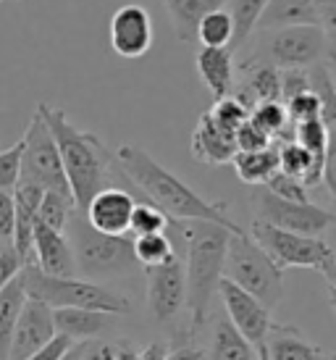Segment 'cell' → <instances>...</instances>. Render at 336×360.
<instances>
[{
	"label": "cell",
	"instance_id": "6da1fadb",
	"mask_svg": "<svg viewBox=\"0 0 336 360\" xmlns=\"http://www.w3.org/2000/svg\"><path fill=\"white\" fill-rule=\"evenodd\" d=\"M113 176L110 184H119L134 195V200H148L160 208L171 221H210L228 229L231 234H242V226L228 216V205L224 200H208L187 181L179 179L174 171L153 158L145 148L134 142H124L113 155Z\"/></svg>",
	"mask_w": 336,
	"mask_h": 360
},
{
	"label": "cell",
	"instance_id": "7a4b0ae2",
	"mask_svg": "<svg viewBox=\"0 0 336 360\" xmlns=\"http://www.w3.org/2000/svg\"><path fill=\"white\" fill-rule=\"evenodd\" d=\"M166 234L184 266L187 326L189 337L195 340L210 319V305L224 276V255L231 231L210 221H168Z\"/></svg>",
	"mask_w": 336,
	"mask_h": 360
},
{
	"label": "cell",
	"instance_id": "3957f363",
	"mask_svg": "<svg viewBox=\"0 0 336 360\" xmlns=\"http://www.w3.org/2000/svg\"><path fill=\"white\" fill-rule=\"evenodd\" d=\"M37 113L48 124L50 134L56 140L74 208L84 210V205L103 187H110V176H113V163L116 160H113L110 150L105 148V142L100 140L98 134L74 127L69 116H66V110L53 108L48 103H40Z\"/></svg>",
	"mask_w": 336,
	"mask_h": 360
},
{
	"label": "cell",
	"instance_id": "277c9868",
	"mask_svg": "<svg viewBox=\"0 0 336 360\" xmlns=\"http://www.w3.org/2000/svg\"><path fill=\"white\" fill-rule=\"evenodd\" d=\"M66 240L71 245L77 276L87 281H105V279H127L139 271V263L131 250V240L103 234L92 229L84 219L82 208H71L66 221Z\"/></svg>",
	"mask_w": 336,
	"mask_h": 360
},
{
	"label": "cell",
	"instance_id": "5b68a950",
	"mask_svg": "<svg viewBox=\"0 0 336 360\" xmlns=\"http://www.w3.org/2000/svg\"><path fill=\"white\" fill-rule=\"evenodd\" d=\"M19 276L27 297L45 302L50 310L82 308L110 313V316H127L134 308L129 295H121V292L108 290L98 281H87L79 276H48L34 263L21 266Z\"/></svg>",
	"mask_w": 336,
	"mask_h": 360
},
{
	"label": "cell",
	"instance_id": "8992f818",
	"mask_svg": "<svg viewBox=\"0 0 336 360\" xmlns=\"http://www.w3.org/2000/svg\"><path fill=\"white\" fill-rule=\"evenodd\" d=\"M224 279L252 295L268 310H276L284 300V269H278L268 252L247 231L231 234L224 255Z\"/></svg>",
	"mask_w": 336,
	"mask_h": 360
},
{
	"label": "cell",
	"instance_id": "52a82bcc",
	"mask_svg": "<svg viewBox=\"0 0 336 360\" xmlns=\"http://www.w3.org/2000/svg\"><path fill=\"white\" fill-rule=\"evenodd\" d=\"M250 237L268 252V258L276 263L278 269H313L326 279L328 295L334 300L336 284V252L326 240L321 237H307V234H295V231H281L271 224L255 221L250 224Z\"/></svg>",
	"mask_w": 336,
	"mask_h": 360
},
{
	"label": "cell",
	"instance_id": "ba28073f",
	"mask_svg": "<svg viewBox=\"0 0 336 360\" xmlns=\"http://www.w3.org/2000/svg\"><path fill=\"white\" fill-rule=\"evenodd\" d=\"M250 58L266 60L276 69H310L323 58H334V45L321 27H281L260 32L255 56Z\"/></svg>",
	"mask_w": 336,
	"mask_h": 360
},
{
	"label": "cell",
	"instance_id": "9c48e42d",
	"mask_svg": "<svg viewBox=\"0 0 336 360\" xmlns=\"http://www.w3.org/2000/svg\"><path fill=\"white\" fill-rule=\"evenodd\" d=\"M19 181L34 184V187H40L45 192H60V195H69L71 198L56 140H53L48 124L42 121L37 110H34L30 127H27L24 137H21Z\"/></svg>",
	"mask_w": 336,
	"mask_h": 360
},
{
	"label": "cell",
	"instance_id": "30bf717a",
	"mask_svg": "<svg viewBox=\"0 0 336 360\" xmlns=\"http://www.w3.org/2000/svg\"><path fill=\"white\" fill-rule=\"evenodd\" d=\"M250 205H252V219L271 224L281 231H295L307 237H321L328 226H334V210L321 208L316 202H292L278 198L268 190L266 184H257L250 192Z\"/></svg>",
	"mask_w": 336,
	"mask_h": 360
},
{
	"label": "cell",
	"instance_id": "8fae6325",
	"mask_svg": "<svg viewBox=\"0 0 336 360\" xmlns=\"http://www.w3.org/2000/svg\"><path fill=\"white\" fill-rule=\"evenodd\" d=\"M142 271H145V287H148L150 316L160 326H174L187 313V281H184L181 260L174 258L163 266Z\"/></svg>",
	"mask_w": 336,
	"mask_h": 360
},
{
	"label": "cell",
	"instance_id": "7c38bea8",
	"mask_svg": "<svg viewBox=\"0 0 336 360\" xmlns=\"http://www.w3.org/2000/svg\"><path fill=\"white\" fill-rule=\"evenodd\" d=\"M216 292L221 295L224 316L228 319V323H231V326H234L252 347L260 350L268 329L273 326L271 310H268L263 302H257L252 295H247L245 290H239L237 284H231L228 279H224V276H221V281H218Z\"/></svg>",
	"mask_w": 336,
	"mask_h": 360
},
{
	"label": "cell",
	"instance_id": "4fadbf2b",
	"mask_svg": "<svg viewBox=\"0 0 336 360\" xmlns=\"http://www.w3.org/2000/svg\"><path fill=\"white\" fill-rule=\"evenodd\" d=\"M153 37H155V30H153L150 11H145L137 3H127L110 16L108 40L113 53L121 58L137 60L148 56L153 48Z\"/></svg>",
	"mask_w": 336,
	"mask_h": 360
},
{
	"label": "cell",
	"instance_id": "5bb4252c",
	"mask_svg": "<svg viewBox=\"0 0 336 360\" xmlns=\"http://www.w3.org/2000/svg\"><path fill=\"white\" fill-rule=\"evenodd\" d=\"M53 337H56L53 310H50L45 302L27 297L24 305H21L13 337H11L8 360H27L30 355L40 352Z\"/></svg>",
	"mask_w": 336,
	"mask_h": 360
},
{
	"label": "cell",
	"instance_id": "9a60e30c",
	"mask_svg": "<svg viewBox=\"0 0 336 360\" xmlns=\"http://www.w3.org/2000/svg\"><path fill=\"white\" fill-rule=\"evenodd\" d=\"M134 195L119 184H110L92 198L84 205V219L92 229L103 231V234H113V237H124L129 231V219H131V208H134Z\"/></svg>",
	"mask_w": 336,
	"mask_h": 360
},
{
	"label": "cell",
	"instance_id": "2e32d148",
	"mask_svg": "<svg viewBox=\"0 0 336 360\" xmlns=\"http://www.w3.org/2000/svg\"><path fill=\"white\" fill-rule=\"evenodd\" d=\"M32 263L48 276H77L66 234L50 229L40 221H34V229H32Z\"/></svg>",
	"mask_w": 336,
	"mask_h": 360
},
{
	"label": "cell",
	"instance_id": "e0dca14e",
	"mask_svg": "<svg viewBox=\"0 0 336 360\" xmlns=\"http://www.w3.org/2000/svg\"><path fill=\"white\" fill-rule=\"evenodd\" d=\"M260 352L266 360H334L331 352L307 340L302 329L289 323H276V321L268 329Z\"/></svg>",
	"mask_w": 336,
	"mask_h": 360
},
{
	"label": "cell",
	"instance_id": "ac0fdd59",
	"mask_svg": "<svg viewBox=\"0 0 336 360\" xmlns=\"http://www.w3.org/2000/svg\"><path fill=\"white\" fill-rule=\"evenodd\" d=\"M189 150H192L195 160L205 163V166H226L237 155L234 131H226L224 127H218L216 121L210 119L208 110H205L200 116L192 137H189Z\"/></svg>",
	"mask_w": 336,
	"mask_h": 360
},
{
	"label": "cell",
	"instance_id": "d6986e66",
	"mask_svg": "<svg viewBox=\"0 0 336 360\" xmlns=\"http://www.w3.org/2000/svg\"><path fill=\"white\" fill-rule=\"evenodd\" d=\"M278 74H281V69L271 66V63H266V60L247 58L245 63H242V82L234 84L231 95L239 98L247 108H252L255 103L281 101Z\"/></svg>",
	"mask_w": 336,
	"mask_h": 360
},
{
	"label": "cell",
	"instance_id": "ffe728a7",
	"mask_svg": "<svg viewBox=\"0 0 336 360\" xmlns=\"http://www.w3.org/2000/svg\"><path fill=\"white\" fill-rule=\"evenodd\" d=\"M195 66H198L202 84L208 87V92L216 101L231 95L234 84H237V71H234V53L228 48H202L200 45Z\"/></svg>",
	"mask_w": 336,
	"mask_h": 360
},
{
	"label": "cell",
	"instance_id": "44dd1931",
	"mask_svg": "<svg viewBox=\"0 0 336 360\" xmlns=\"http://www.w3.org/2000/svg\"><path fill=\"white\" fill-rule=\"evenodd\" d=\"M113 316L100 310H82V308H58L53 310V326L56 334L66 337L71 342H98L110 329Z\"/></svg>",
	"mask_w": 336,
	"mask_h": 360
},
{
	"label": "cell",
	"instance_id": "7402d4cb",
	"mask_svg": "<svg viewBox=\"0 0 336 360\" xmlns=\"http://www.w3.org/2000/svg\"><path fill=\"white\" fill-rule=\"evenodd\" d=\"M210 323V319H208ZM205 360H260V350L252 347L242 334H239L224 313L213 316L208 334V347L202 350Z\"/></svg>",
	"mask_w": 336,
	"mask_h": 360
},
{
	"label": "cell",
	"instance_id": "603a6c76",
	"mask_svg": "<svg viewBox=\"0 0 336 360\" xmlns=\"http://www.w3.org/2000/svg\"><path fill=\"white\" fill-rule=\"evenodd\" d=\"M281 27H318V0H268L255 32Z\"/></svg>",
	"mask_w": 336,
	"mask_h": 360
},
{
	"label": "cell",
	"instance_id": "cb8c5ba5",
	"mask_svg": "<svg viewBox=\"0 0 336 360\" xmlns=\"http://www.w3.org/2000/svg\"><path fill=\"white\" fill-rule=\"evenodd\" d=\"M276 153H278V171H281V174H287V176L297 179L299 184H305L307 190L323 184L326 169H323L299 142H295V140L276 142Z\"/></svg>",
	"mask_w": 336,
	"mask_h": 360
},
{
	"label": "cell",
	"instance_id": "d4e9b609",
	"mask_svg": "<svg viewBox=\"0 0 336 360\" xmlns=\"http://www.w3.org/2000/svg\"><path fill=\"white\" fill-rule=\"evenodd\" d=\"M160 3L168 11L174 32H176V37L181 42L195 40V30H198L202 16H208L210 11L226 6V0H160Z\"/></svg>",
	"mask_w": 336,
	"mask_h": 360
},
{
	"label": "cell",
	"instance_id": "484cf974",
	"mask_svg": "<svg viewBox=\"0 0 336 360\" xmlns=\"http://www.w3.org/2000/svg\"><path fill=\"white\" fill-rule=\"evenodd\" d=\"M24 300H27V292H24L21 276L16 274L0 290V360H8L11 337H13V329H16V321H19Z\"/></svg>",
	"mask_w": 336,
	"mask_h": 360
},
{
	"label": "cell",
	"instance_id": "4316f807",
	"mask_svg": "<svg viewBox=\"0 0 336 360\" xmlns=\"http://www.w3.org/2000/svg\"><path fill=\"white\" fill-rule=\"evenodd\" d=\"M231 166L237 171V176L250 187H257V184H266L273 174L278 171V153L276 145H271L266 150H255V153H237L231 158Z\"/></svg>",
	"mask_w": 336,
	"mask_h": 360
},
{
	"label": "cell",
	"instance_id": "83f0119b",
	"mask_svg": "<svg viewBox=\"0 0 336 360\" xmlns=\"http://www.w3.org/2000/svg\"><path fill=\"white\" fill-rule=\"evenodd\" d=\"M268 6V0H226L224 8L228 11V16L234 19V42H231V53H237L245 42L255 34L257 19L263 8Z\"/></svg>",
	"mask_w": 336,
	"mask_h": 360
},
{
	"label": "cell",
	"instance_id": "f1b7e54d",
	"mask_svg": "<svg viewBox=\"0 0 336 360\" xmlns=\"http://www.w3.org/2000/svg\"><path fill=\"white\" fill-rule=\"evenodd\" d=\"M195 40H200L202 48H228L234 42V19L228 16L226 8L210 11L208 16H202L195 30Z\"/></svg>",
	"mask_w": 336,
	"mask_h": 360
},
{
	"label": "cell",
	"instance_id": "f546056e",
	"mask_svg": "<svg viewBox=\"0 0 336 360\" xmlns=\"http://www.w3.org/2000/svg\"><path fill=\"white\" fill-rule=\"evenodd\" d=\"M250 121L266 131L271 140H292V124H289L287 110H284V103L281 101L255 103L250 108Z\"/></svg>",
	"mask_w": 336,
	"mask_h": 360
},
{
	"label": "cell",
	"instance_id": "4dcf8cb0",
	"mask_svg": "<svg viewBox=\"0 0 336 360\" xmlns=\"http://www.w3.org/2000/svg\"><path fill=\"white\" fill-rule=\"evenodd\" d=\"M131 250H134V258L142 269H153V266H163L168 260L179 258L176 250H174V242L168 240V234H142V237H134L131 240Z\"/></svg>",
	"mask_w": 336,
	"mask_h": 360
},
{
	"label": "cell",
	"instance_id": "1f68e13d",
	"mask_svg": "<svg viewBox=\"0 0 336 360\" xmlns=\"http://www.w3.org/2000/svg\"><path fill=\"white\" fill-rule=\"evenodd\" d=\"M168 216L160 208H155L148 200H137L131 208V219H129V231L134 237L142 234H163L168 229Z\"/></svg>",
	"mask_w": 336,
	"mask_h": 360
},
{
	"label": "cell",
	"instance_id": "d6a6232c",
	"mask_svg": "<svg viewBox=\"0 0 336 360\" xmlns=\"http://www.w3.org/2000/svg\"><path fill=\"white\" fill-rule=\"evenodd\" d=\"M74 208V200L69 195H60V192H42L40 208H37V221L50 226L56 231L66 229V221H69V213Z\"/></svg>",
	"mask_w": 336,
	"mask_h": 360
},
{
	"label": "cell",
	"instance_id": "836d02e7",
	"mask_svg": "<svg viewBox=\"0 0 336 360\" xmlns=\"http://www.w3.org/2000/svg\"><path fill=\"white\" fill-rule=\"evenodd\" d=\"M208 113H210V119L216 121L218 127H224L226 131H237L239 127L250 119V108L239 101V98H234V95L218 98Z\"/></svg>",
	"mask_w": 336,
	"mask_h": 360
},
{
	"label": "cell",
	"instance_id": "e575fe53",
	"mask_svg": "<svg viewBox=\"0 0 336 360\" xmlns=\"http://www.w3.org/2000/svg\"><path fill=\"white\" fill-rule=\"evenodd\" d=\"M284 110H287V119L289 124H302V121H316L321 119V101L313 90L299 92L295 98L284 101Z\"/></svg>",
	"mask_w": 336,
	"mask_h": 360
},
{
	"label": "cell",
	"instance_id": "d590c367",
	"mask_svg": "<svg viewBox=\"0 0 336 360\" xmlns=\"http://www.w3.org/2000/svg\"><path fill=\"white\" fill-rule=\"evenodd\" d=\"M266 187L273 192V195L284 198V200L313 202V200H310V190H307L305 184H299L297 179H292V176H287V174H281V171H276V174L266 181Z\"/></svg>",
	"mask_w": 336,
	"mask_h": 360
},
{
	"label": "cell",
	"instance_id": "8d00e7d4",
	"mask_svg": "<svg viewBox=\"0 0 336 360\" xmlns=\"http://www.w3.org/2000/svg\"><path fill=\"white\" fill-rule=\"evenodd\" d=\"M234 142H237V153H255V150H266L273 145V140L268 137L266 131L255 127L252 121H245L237 131H234Z\"/></svg>",
	"mask_w": 336,
	"mask_h": 360
},
{
	"label": "cell",
	"instance_id": "74e56055",
	"mask_svg": "<svg viewBox=\"0 0 336 360\" xmlns=\"http://www.w3.org/2000/svg\"><path fill=\"white\" fill-rule=\"evenodd\" d=\"M19 160H21V140L11 148L0 150V190H13L19 181Z\"/></svg>",
	"mask_w": 336,
	"mask_h": 360
},
{
	"label": "cell",
	"instance_id": "f35d334b",
	"mask_svg": "<svg viewBox=\"0 0 336 360\" xmlns=\"http://www.w3.org/2000/svg\"><path fill=\"white\" fill-rule=\"evenodd\" d=\"M13 226H16L13 190H0V248H13Z\"/></svg>",
	"mask_w": 336,
	"mask_h": 360
},
{
	"label": "cell",
	"instance_id": "ab89813d",
	"mask_svg": "<svg viewBox=\"0 0 336 360\" xmlns=\"http://www.w3.org/2000/svg\"><path fill=\"white\" fill-rule=\"evenodd\" d=\"M278 84H281V103L295 98L299 92L310 90V79H307V69H281L278 74Z\"/></svg>",
	"mask_w": 336,
	"mask_h": 360
},
{
	"label": "cell",
	"instance_id": "60d3db41",
	"mask_svg": "<svg viewBox=\"0 0 336 360\" xmlns=\"http://www.w3.org/2000/svg\"><path fill=\"white\" fill-rule=\"evenodd\" d=\"M139 352L131 342H103V358L105 360H139Z\"/></svg>",
	"mask_w": 336,
	"mask_h": 360
},
{
	"label": "cell",
	"instance_id": "b9f144b4",
	"mask_svg": "<svg viewBox=\"0 0 336 360\" xmlns=\"http://www.w3.org/2000/svg\"><path fill=\"white\" fill-rule=\"evenodd\" d=\"M19 271H21V263H19V258H16L13 248H0V290H3Z\"/></svg>",
	"mask_w": 336,
	"mask_h": 360
},
{
	"label": "cell",
	"instance_id": "7bdbcfd3",
	"mask_svg": "<svg viewBox=\"0 0 336 360\" xmlns=\"http://www.w3.org/2000/svg\"><path fill=\"white\" fill-rule=\"evenodd\" d=\"M69 345H71V340H66V337L56 334V337H53V340H50L40 352L30 355L27 360H58L60 355H63V352L69 350Z\"/></svg>",
	"mask_w": 336,
	"mask_h": 360
},
{
	"label": "cell",
	"instance_id": "ee69618b",
	"mask_svg": "<svg viewBox=\"0 0 336 360\" xmlns=\"http://www.w3.org/2000/svg\"><path fill=\"white\" fill-rule=\"evenodd\" d=\"M166 360H205V355H202V347H198L195 342H179V345H171Z\"/></svg>",
	"mask_w": 336,
	"mask_h": 360
},
{
	"label": "cell",
	"instance_id": "f6af8a7d",
	"mask_svg": "<svg viewBox=\"0 0 336 360\" xmlns=\"http://www.w3.org/2000/svg\"><path fill=\"white\" fill-rule=\"evenodd\" d=\"M166 352L168 347L163 342H153V345H148L145 350L139 352V360H166Z\"/></svg>",
	"mask_w": 336,
	"mask_h": 360
},
{
	"label": "cell",
	"instance_id": "bcb514c9",
	"mask_svg": "<svg viewBox=\"0 0 336 360\" xmlns=\"http://www.w3.org/2000/svg\"><path fill=\"white\" fill-rule=\"evenodd\" d=\"M79 360H105L103 358V342H92V345H89V350L84 352Z\"/></svg>",
	"mask_w": 336,
	"mask_h": 360
},
{
	"label": "cell",
	"instance_id": "7dc6e473",
	"mask_svg": "<svg viewBox=\"0 0 336 360\" xmlns=\"http://www.w3.org/2000/svg\"><path fill=\"white\" fill-rule=\"evenodd\" d=\"M260 360H266V358H263V352H260Z\"/></svg>",
	"mask_w": 336,
	"mask_h": 360
},
{
	"label": "cell",
	"instance_id": "c3c4849f",
	"mask_svg": "<svg viewBox=\"0 0 336 360\" xmlns=\"http://www.w3.org/2000/svg\"><path fill=\"white\" fill-rule=\"evenodd\" d=\"M0 3H8V0H0Z\"/></svg>",
	"mask_w": 336,
	"mask_h": 360
}]
</instances>
